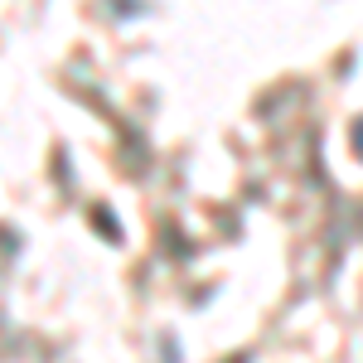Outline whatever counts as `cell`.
Listing matches in <instances>:
<instances>
[{
	"label": "cell",
	"mask_w": 363,
	"mask_h": 363,
	"mask_svg": "<svg viewBox=\"0 0 363 363\" xmlns=\"http://www.w3.org/2000/svg\"><path fill=\"white\" fill-rule=\"evenodd\" d=\"M359 145H363V131H359Z\"/></svg>",
	"instance_id": "1"
}]
</instances>
